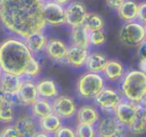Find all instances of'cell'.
<instances>
[{"instance_id":"7402d4cb","label":"cell","mask_w":146,"mask_h":137,"mask_svg":"<svg viewBox=\"0 0 146 137\" xmlns=\"http://www.w3.org/2000/svg\"><path fill=\"white\" fill-rule=\"evenodd\" d=\"M38 96L45 99H52L58 95V88L51 79H43L36 84Z\"/></svg>"},{"instance_id":"e0dca14e","label":"cell","mask_w":146,"mask_h":137,"mask_svg":"<svg viewBox=\"0 0 146 137\" xmlns=\"http://www.w3.org/2000/svg\"><path fill=\"white\" fill-rule=\"evenodd\" d=\"M76 117H77L78 123H84V124H96L100 118L98 110L94 106L91 105H85L80 107L76 110Z\"/></svg>"},{"instance_id":"5bb4252c","label":"cell","mask_w":146,"mask_h":137,"mask_svg":"<svg viewBox=\"0 0 146 137\" xmlns=\"http://www.w3.org/2000/svg\"><path fill=\"white\" fill-rule=\"evenodd\" d=\"M67 48L68 47L63 41L59 40L57 38H52L50 40H47L44 49L46 51L47 55L51 59L55 61H62L65 59Z\"/></svg>"},{"instance_id":"ac0fdd59","label":"cell","mask_w":146,"mask_h":137,"mask_svg":"<svg viewBox=\"0 0 146 137\" xmlns=\"http://www.w3.org/2000/svg\"><path fill=\"white\" fill-rule=\"evenodd\" d=\"M107 57L104 54L99 52L88 53L87 58L85 60V66L89 72L93 73H101L103 72V69L107 62Z\"/></svg>"},{"instance_id":"ffe728a7","label":"cell","mask_w":146,"mask_h":137,"mask_svg":"<svg viewBox=\"0 0 146 137\" xmlns=\"http://www.w3.org/2000/svg\"><path fill=\"white\" fill-rule=\"evenodd\" d=\"M124 66L121 62L117 60H107L103 73L105 77L110 81H117L121 79L124 75Z\"/></svg>"},{"instance_id":"4316f807","label":"cell","mask_w":146,"mask_h":137,"mask_svg":"<svg viewBox=\"0 0 146 137\" xmlns=\"http://www.w3.org/2000/svg\"><path fill=\"white\" fill-rule=\"evenodd\" d=\"M83 25L89 32L96 30H101L104 28V20L96 13H88L86 14L85 20L83 22Z\"/></svg>"},{"instance_id":"836d02e7","label":"cell","mask_w":146,"mask_h":137,"mask_svg":"<svg viewBox=\"0 0 146 137\" xmlns=\"http://www.w3.org/2000/svg\"><path fill=\"white\" fill-rule=\"evenodd\" d=\"M146 3L142 2L140 4H138V8H137V17L136 19H138L139 22H141L142 24H145L146 23Z\"/></svg>"},{"instance_id":"d590c367","label":"cell","mask_w":146,"mask_h":137,"mask_svg":"<svg viewBox=\"0 0 146 137\" xmlns=\"http://www.w3.org/2000/svg\"><path fill=\"white\" fill-rule=\"evenodd\" d=\"M139 51H138V55L140 56V58H146V53H145V41H143V42L141 43V44L139 45Z\"/></svg>"},{"instance_id":"9a60e30c","label":"cell","mask_w":146,"mask_h":137,"mask_svg":"<svg viewBox=\"0 0 146 137\" xmlns=\"http://www.w3.org/2000/svg\"><path fill=\"white\" fill-rule=\"evenodd\" d=\"M22 81L23 79L21 76L3 72V74H1V76H0V88L6 94L15 95L18 91Z\"/></svg>"},{"instance_id":"74e56055","label":"cell","mask_w":146,"mask_h":137,"mask_svg":"<svg viewBox=\"0 0 146 137\" xmlns=\"http://www.w3.org/2000/svg\"><path fill=\"white\" fill-rule=\"evenodd\" d=\"M5 99H6V93L0 88V106H1V104L4 102Z\"/></svg>"},{"instance_id":"52a82bcc","label":"cell","mask_w":146,"mask_h":137,"mask_svg":"<svg viewBox=\"0 0 146 137\" xmlns=\"http://www.w3.org/2000/svg\"><path fill=\"white\" fill-rule=\"evenodd\" d=\"M86 14L87 10L82 3L77 1L71 2L65 8V23L71 28L82 25L85 20Z\"/></svg>"},{"instance_id":"8d00e7d4","label":"cell","mask_w":146,"mask_h":137,"mask_svg":"<svg viewBox=\"0 0 146 137\" xmlns=\"http://www.w3.org/2000/svg\"><path fill=\"white\" fill-rule=\"evenodd\" d=\"M146 58H141V60H140V70L142 71V72H145L146 71Z\"/></svg>"},{"instance_id":"f35d334b","label":"cell","mask_w":146,"mask_h":137,"mask_svg":"<svg viewBox=\"0 0 146 137\" xmlns=\"http://www.w3.org/2000/svg\"><path fill=\"white\" fill-rule=\"evenodd\" d=\"M53 1H54V2H56V3H58V4L62 5V6H64V5L68 4L71 0H53Z\"/></svg>"},{"instance_id":"d4e9b609","label":"cell","mask_w":146,"mask_h":137,"mask_svg":"<svg viewBox=\"0 0 146 137\" xmlns=\"http://www.w3.org/2000/svg\"><path fill=\"white\" fill-rule=\"evenodd\" d=\"M15 128L19 132L20 136H33L36 132V123L30 116H22L16 121Z\"/></svg>"},{"instance_id":"277c9868","label":"cell","mask_w":146,"mask_h":137,"mask_svg":"<svg viewBox=\"0 0 146 137\" xmlns=\"http://www.w3.org/2000/svg\"><path fill=\"white\" fill-rule=\"evenodd\" d=\"M105 85L104 78L99 73L89 72L83 74L77 82V91L83 98H93Z\"/></svg>"},{"instance_id":"4dcf8cb0","label":"cell","mask_w":146,"mask_h":137,"mask_svg":"<svg viewBox=\"0 0 146 137\" xmlns=\"http://www.w3.org/2000/svg\"><path fill=\"white\" fill-rule=\"evenodd\" d=\"M90 45L92 46H101L106 42V35L103 30H96L90 32L89 35Z\"/></svg>"},{"instance_id":"2e32d148","label":"cell","mask_w":146,"mask_h":137,"mask_svg":"<svg viewBox=\"0 0 146 137\" xmlns=\"http://www.w3.org/2000/svg\"><path fill=\"white\" fill-rule=\"evenodd\" d=\"M128 129L133 134H142L146 130V111L145 107L140 103H136V115L131 123L128 125Z\"/></svg>"},{"instance_id":"ba28073f","label":"cell","mask_w":146,"mask_h":137,"mask_svg":"<svg viewBox=\"0 0 146 137\" xmlns=\"http://www.w3.org/2000/svg\"><path fill=\"white\" fill-rule=\"evenodd\" d=\"M52 112L60 118H70L76 113L77 105L71 97L57 95L52 104Z\"/></svg>"},{"instance_id":"f1b7e54d","label":"cell","mask_w":146,"mask_h":137,"mask_svg":"<svg viewBox=\"0 0 146 137\" xmlns=\"http://www.w3.org/2000/svg\"><path fill=\"white\" fill-rule=\"evenodd\" d=\"M96 130L94 125L78 123L75 130V136L78 137H94L96 136Z\"/></svg>"},{"instance_id":"f546056e","label":"cell","mask_w":146,"mask_h":137,"mask_svg":"<svg viewBox=\"0 0 146 137\" xmlns=\"http://www.w3.org/2000/svg\"><path fill=\"white\" fill-rule=\"evenodd\" d=\"M40 73H41L40 64L37 62L36 59H34V57H32L26 67L24 76H26L27 78H35V77L39 76Z\"/></svg>"},{"instance_id":"ab89813d","label":"cell","mask_w":146,"mask_h":137,"mask_svg":"<svg viewBox=\"0 0 146 137\" xmlns=\"http://www.w3.org/2000/svg\"><path fill=\"white\" fill-rule=\"evenodd\" d=\"M33 136L34 137H47V136H49V135L47 134V133L41 131V132H35L34 134H33Z\"/></svg>"},{"instance_id":"6da1fadb","label":"cell","mask_w":146,"mask_h":137,"mask_svg":"<svg viewBox=\"0 0 146 137\" xmlns=\"http://www.w3.org/2000/svg\"><path fill=\"white\" fill-rule=\"evenodd\" d=\"M42 8V0H0V23L8 31L25 38L44 29Z\"/></svg>"},{"instance_id":"cb8c5ba5","label":"cell","mask_w":146,"mask_h":137,"mask_svg":"<svg viewBox=\"0 0 146 137\" xmlns=\"http://www.w3.org/2000/svg\"><path fill=\"white\" fill-rule=\"evenodd\" d=\"M89 35L90 32L85 28L83 24L74 27V28H72V32H71V38H72L73 44L88 49L90 46Z\"/></svg>"},{"instance_id":"83f0119b","label":"cell","mask_w":146,"mask_h":137,"mask_svg":"<svg viewBox=\"0 0 146 137\" xmlns=\"http://www.w3.org/2000/svg\"><path fill=\"white\" fill-rule=\"evenodd\" d=\"M14 102L12 99L7 98L4 100V102L0 106V122L3 123H10L12 122L14 118Z\"/></svg>"},{"instance_id":"30bf717a","label":"cell","mask_w":146,"mask_h":137,"mask_svg":"<svg viewBox=\"0 0 146 137\" xmlns=\"http://www.w3.org/2000/svg\"><path fill=\"white\" fill-rule=\"evenodd\" d=\"M18 103L24 106H30L34 101L38 99L36 84L31 80H23L19 87L18 91L15 94Z\"/></svg>"},{"instance_id":"e575fe53","label":"cell","mask_w":146,"mask_h":137,"mask_svg":"<svg viewBox=\"0 0 146 137\" xmlns=\"http://www.w3.org/2000/svg\"><path fill=\"white\" fill-rule=\"evenodd\" d=\"M105 2L110 8L117 9L124 2V0H105Z\"/></svg>"},{"instance_id":"8fae6325","label":"cell","mask_w":146,"mask_h":137,"mask_svg":"<svg viewBox=\"0 0 146 137\" xmlns=\"http://www.w3.org/2000/svg\"><path fill=\"white\" fill-rule=\"evenodd\" d=\"M115 118L123 126H128L136 115V103L131 101H120L114 109Z\"/></svg>"},{"instance_id":"d6a6232c","label":"cell","mask_w":146,"mask_h":137,"mask_svg":"<svg viewBox=\"0 0 146 137\" xmlns=\"http://www.w3.org/2000/svg\"><path fill=\"white\" fill-rule=\"evenodd\" d=\"M55 136L57 137H74L75 132L69 127H62L61 126L56 132L54 133Z\"/></svg>"},{"instance_id":"484cf974","label":"cell","mask_w":146,"mask_h":137,"mask_svg":"<svg viewBox=\"0 0 146 137\" xmlns=\"http://www.w3.org/2000/svg\"><path fill=\"white\" fill-rule=\"evenodd\" d=\"M31 111H32L34 116L40 119L52 113V105L48 101V99L38 98L31 104Z\"/></svg>"},{"instance_id":"b9f144b4","label":"cell","mask_w":146,"mask_h":137,"mask_svg":"<svg viewBox=\"0 0 146 137\" xmlns=\"http://www.w3.org/2000/svg\"><path fill=\"white\" fill-rule=\"evenodd\" d=\"M42 1H43V2H44V1H48V0H42Z\"/></svg>"},{"instance_id":"3957f363","label":"cell","mask_w":146,"mask_h":137,"mask_svg":"<svg viewBox=\"0 0 146 137\" xmlns=\"http://www.w3.org/2000/svg\"><path fill=\"white\" fill-rule=\"evenodd\" d=\"M122 93L127 100L134 103L144 101L146 96V74L141 70H132L123 75Z\"/></svg>"},{"instance_id":"7c38bea8","label":"cell","mask_w":146,"mask_h":137,"mask_svg":"<svg viewBox=\"0 0 146 137\" xmlns=\"http://www.w3.org/2000/svg\"><path fill=\"white\" fill-rule=\"evenodd\" d=\"M97 133L101 137H116L123 135V125H121L115 117H108L98 123Z\"/></svg>"},{"instance_id":"60d3db41","label":"cell","mask_w":146,"mask_h":137,"mask_svg":"<svg viewBox=\"0 0 146 137\" xmlns=\"http://www.w3.org/2000/svg\"><path fill=\"white\" fill-rule=\"evenodd\" d=\"M1 74H2V70H1V68H0V76H1Z\"/></svg>"},{"instance_id":"44dd1931","label":"cell","mask_w":146,"mask_h":137,"mask_svg":"<svg viewBox=\"0 0 146 137\" xmlns=\"http://www.w3.org/2000/svg\"><path fill=\"white\" fill-rule=\"evenodd\" d=\"M39 125H40L41 131L50 135V134H54L62 126V123H61L60 117L57 116L55 113L52 112L47 115V116L40 118Z\"/></svg>"},{"instance_id":"603a6c76","label":"cell","mask_w":146,"mask_h":137,"mask_svg":"<svg viewBox=\"0 0 146 137\" xmlns=\"http://www.w3.org/2000/svg\"><path fill=\"white\" fill-rule=\"evenodd\" d=\"M138 4L133 0H124V2L117 8L120 18L125 22L134 21L137 17Z\"/></svg>"},{"instance_id":"8992f818","label":"cell","mask_w":146,"mask_h":137,"mask_svg":"<svg viewBox=\"0 0 146 137\" xmlns=\"http://www.w3.org/2000/svg\"><path fill=\"white\" fill-rule=\"evenodd\" d=\"M42 15L45 23L54 25V26L65 24L64 6L54 2L53 0H48L43 2Z\"/></svg>"},{"instance_id":"7a4b0ae2","label":"cell","mask_w":146,"mask_h":137,"mask_svg":"<svg viewBox=\"0 0 146 137\" xmlns=\"http://www.w3.org/2000/svg\"><path fill=\"white\" fill-rule=\"evenodd\" d=\"M32 53L25 42L16 38H8L0 44V68L3 72L24 76Z\"/></svg>"},{"instance_id":"1f68e13d","label":"cell","mask_w":146,"mask_h":137,"mask_svg":"<svg viewBox=\"0 0 146 137\" xmlns=\"http://www.w3.org/2000/svg\"><path fill=\"white\" fill-rule=\"evenodd\" d=\"M0 136H3V137H9V136H14V137H18L20 136L19 132L17 131V129L15 128V126H6L1 130L0 132Z\"/></svg>"},{"instance_id":"d6986e66","label":"cell","mask_w":146,"mask_h":137,"mask_svg":"<svg viewBox=\"0 0 146 137\" xmlns=\"http://www.w3.org/2000/svg\"><path fill=\"white\" fill-rule=\"evenodd\" d=\"M25 44L28 47L31 53H38L45 48L47 43V38L42 33V31H35L25 37Z\"/></svg>"},{"instance_id":"9c48e42d","label":"cell","mask_w":146,"mask_h":137,"mask_svg":"<svg viewBox=\"0 0 146 137\" xmlns=\"http://www.w3.org/2000/svg\"><path fill=\"white\" fill-rule=\"evenodd\" d=\"M93 98L100 108L107 111H113L122 100L121 96L115 90L105 87H103Z\"/></svg>"},{"instance_id":"4fadbf2b","label":"cell","mask_w":146,"mask_h":137,"mask_svg":"<svg viewBox=\"0 0 146 137\" xmlns=\"http://www.w3.org/2000/svg\"><path fill=\"white\" fill-rule=\"evenodd\" d=\"M87 55H88L87 48H84V47L77 46V45L73 44L72 46L67 48L65 59H66L67 63L70 64L71 66L78 68V67H81L82 65H84L86 58H87Z\"/></svg>"},{"instance_id":"5b68a950","label":"cell","mask_w":146,"mask_h":137,"mask_svg":"<svg viewBox=\"0 0 146 137\" xmlns=\"http://www.w3.org/2000/svg\"><path fill=\"white\" fill-rule=\"evenodd\" d=\"M120 40L124 45L135 47L139 46L143 41H145L146 29L141 22L130 21L122 27L120 31Z\"/></svg>"}]
</instances>
